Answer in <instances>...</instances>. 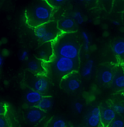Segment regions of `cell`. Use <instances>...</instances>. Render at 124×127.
<instances>
[{
    "label": "cell",
    "mask_w": 124,
    "mask_h": 127,
    "mask_svg": "<svg viewBox=\"0 0 124 127\" xmlns=\"http://www.w3.org/2000/svg\"><path fill=\"white\" fill-rule=\"evenodd\" d=\"M27 71L36 75H46L47 71L45 64L43 61L38 58H34L28 61L26 65Z\"/></svg>",
    "instance_id": "7c38bea8"
},
{
    "label": "cell",
    "mask_w": 124,
    "mask_h": 127,
    "mask_svg": "<svg viewBox=\"0 0 124 127\" xmlns=\"http://www.w3.org/2000/svg\"><path fill=\"white\" fill-rule=\"evenodd\" d=\"M114 1L115 0H97L99 5L108 13L112 10L114 4Z\"/></svg>",
    "instance_id": "ffe728a7"
},
{
    "label": "cell",
    "mask_w": 124,
    "mask_h": 127,
    "mask_svg": "<svg viewBox=\"0 0 124 127\" xmlns=\"http://www.w3.org/2000/svg\"><path fill=\"white\" fill-rule=\"evenodd\" d=\"M46 115V112L39 109L37 106L29 107L24 112V118L26 121L30 124L36 125L40 123Z\"/></svg>",
    "instance_id": "ba28073f"
},
{
    "label": "cell",
    "mask_w": 124,
    "mask_h": 127,
    "mask_svg": "<svg viewBox=\"0 0 124 127\" xmlns=\"http://www.w3.org/2000/svg\"><path fill=\"white\" fill-rule=\"evenodd\" d=\"M86 58L87 60H89V59H90V55H88V54H86Z\"/></svg>",
    "instance_id": "1f68e13d"
},
{
    "label": "cell",
    "mask_w": 124,
    "mask_h": 127,
    "mask_svg": "<svg viewBox=\"0 0 124 127\" xmlns=\"http://www.w3.org/2000/svg\"><path fill=\"white\" fill-rule=\"evenodd\" d=\"M54 56L80 59V42L76 32L61 33L53 42Z\"/></svg>",
    "instance_id": "7a4b0ae2"
},
{
    "label": "cell",
    "mask_w": 124,
    "mask_h": 127,
    "mask_svg": "<svg viewBox=\"0 0 124 127\" xmlns=\"http://www.w3.org/2000/svg\"><path fill=\"white\" fill-rule=\"evenodd\" d=\"M86 124L89 127H98L101 122V109L94 107L90 109L86 118Z\"/></svg>",
    "instance_id": "5bb4252c"
},
{
    "label": "cell",
    "mask_w": 124,
    "mask_h": 127,
    "mask_svg": "<svg viewBox=\"0 0 124 127\" xmlns=\"http://www.w3.org/2000/svg\"><path fill=\"white\" fill-rule=\"evenodd\" d=\"M43 96L44 95L39 93L38 91L29 88V90L25 93L24 98H25L26 104L29 107H35V106H37L38 103L40 101V100L42 99Z\"/></svg>",
    "instance_id": "9a60e30c"
},
{
    "label": "cell",
    "mask_w": 124,
    "mask_h": 127,
    "mask_svg": "<svg viewBox=\"0 0 124 127\" xmlns=\"http://www.w3.org/2000/svg\"><path fill=\"white\" fill-rule=\"evenodd\" d=\"M94 66V61L92 59L87 60L86 64L84 65L82 71H81V76L84 78H88L90 76L93 72V68Z\"/></svg>",
    "instance_id": "d6986e66"
},
{
    "label": "cell",
    "mask_w": 124,
    "mask_h": 127,
    "mask_svg": "<svg viewBox=\"0 0 124 127\" xmlns=\"http://www.w3.org/2000/svg\"><path fill=\"white\" fill-rule=\"evenodd\" d=\"M49 4L53 7L54 9H56L61 6H62L64 4H65L68 0H46Z\"/></svg>",
    "instance_id": "d4e9b609"
},
{
    "label": "cell",
    "mask_w": 124,
    "mask_h": 127,
    "mask_svg": "<svg viewBox=\"0 0 124 127\" xmlns=\"http://www.w3.org/2000/svg\"><path fill=\"white\" fill-rule=\"evenodd\" d=\"M110 86L115 91H124V69L122 65H115L113 79Z\"/></svg>",
    "instance_id": "30bf717a"
},
{
    "label": "cell",
    "mask_w": 124,
    "mask_h": 127,
    "mask_svg": "<svg viewBox=\"0 0 124 127\" xmlns=\"http://www.w3.org/2000/svg\"><path fill=\"white\" fill-rule=\"evenodd\" d=\"M80 1H86V0H78Z\"/></svg>",
    "instance_id": "836d02e7"
},
{
    "label": "cell",
    "mask_w": 124,
    "mask_h": 127,
    "mask_svg": "<svg viewBox=\"0 0 124 127\" xmlns=\"http://www.w3.org/2000/svg\"><path fill=\"white\" fill-rule=\"evenodd\" d=\"M54 8L46 0H33L25 10L26 24L35 27L52 21Z\"/></svg>",
    "instance_id": "6da1fadb"
},
{
    "label": "cell",
    "mask_w": 124,
    "mask_h": 127,
    "mask_svg": "<svg viewBox=\"0 0 124 127\" xmlns=\"http://www.w3.org/2000/svg\"><path fill=\"white\" fill-rule=\"evenodd\" d=\"M112 51L115 56L118 64H124V38L115 40L111 46Z\"/></svg>",
    "instance_id": "4fadbf2b"
},
{
    "label": "cell",
    "mask_w": 124,
    "mask_h": 127,
    "mask_svg": "<svg viewBox=\"0 0 124 127\" xmlns=\"http://www.w3.org/2000/svg\"><path fill=\"white\" fill-rule=\"evenodd\" d=\"M106 127H124V121L121 118H115Z\"/></svg>",
    "instance_id": "603a6c76"
},
{
    "label": "cell",
    "mask_w": 124,
    "mask_h": 127,
    "mask_svg": "<svg viewBox=\"0 0 124 127\" xmlns=\"http://www.w3.org/2000/svg\"><path fill=\"white\" fill-rule=\"evenodd\" d=\"M112 24L114 25V26H120L121 25V23L118 21H117V20H112Z\"/></svg>",
    "instance_id": "f546056e"
},
{
    "label": "cell",
    "mask_w": 124,
    "mask_h": 127,
    "mask_svg": "<svg viewBox=\"0 0 124 127\" xmlns=\"http://www.w3.org/2000/svg\"><path fill=\"white\" fill-rule=\"evenodd\" d=\"M29 53L28 51H23L19 56V60L22 62H24L29 59Z\"/></svg>",
    "instance_id": "83f0119b"
},
{
    "label": "cell",
    "mask_w": 124,
    "mask_h": 127,
    "mask_svg": "<svg viewBox=\"0 0 124 127\" xmlns=\"http://www.w3.org/2000/svg\"><path fill=\"white\" fill-rule=\"evenodd\" d=\"M74 108L75 111H76L77 113L80 114V113L82 112V111H83V105L82 103L77 101V102H75V103H74Z\"/></svg>",
    "instance_id": "f1b7e54d"
},
{
    "label": "cell",
    "mask_w": 124,
    "mask_h": 127,
    "mask_svg": "<svg viewBox=\"0 0 124 127\" xmlns=\"http://www.w3.org/2000/svg\"><path fill=\"white\" fill-rule=\"evenodd\" d=\"M45 127H67V124L63 118L53 117L48 121Z\"/></svg>",
    "instance_id": "ac0fdd59"
},
{
    "label": "cell",
    "mask_w": 124,
    "mask_h": 127,
    "mask_svg": "<svg viewBox=\"0 0 124 127\" xmlns=\"http://www.w3.org/2000/svg\"><path fill=\"white\" fill-rule=\"evenodd\" d=\"M116 65L111 63L102 64L97 73V80L99 84L102 85H110L115 72V68Z\"/></svg>",
    "instance_id": "52a82bcc"
},
{
    "label": "cell",
    "mask_w": 124,
    "mask_h": 127,
    "mask_svg": "<svg viewBox=\"0 0 124 127\" xmlns=\"http://www.w3.org/2000/svg\"><path fill=\"white\" fill-rule=\"evenodd\" d=\"M3 64H4V59H3V57L1 56V55L0 54V69L1 68Z\"/></svg>",
    "instance_id": "4dcf8cb0"
},
{
    "label": "cell",
    "mask_w": 124,
    "mask_h": 127,
    "mask_svg": "<svg viewBox=\"0 0 124 127\" xmlns=\"http://www.w3.org/2000/svg\"><path fill=\"white\" fill-rule=\"evenodd\" d=\"M53 103H54V101H53V98L51 96L44 95L42 98V99L40 100V101L38 103L37 107L42 110L47 112L53 107Z\"/></svg>",
    "instance_id": "e0dca14e"
},
{
    "label": "cell",
    "mask_w": 124,
    "mask_h": 127,
    "mask_svg": "<svg viewBox=\"0 0 124 127\" xmlns=\"http://www.w3.org/2000/svg\"><path fill=\"white\" fill-rule=\"evenodd\" d=\"M48 77L61 79L71 73L76 72L80 68V59L74 60L64 57L54 56L51 61L45 63Z\"/></svg>",
    "instance_id": "3957f363"
},
{
    "label": "cell",
    "mask_w": 124,
    "mask_h": 127,
    "mask_svg": "<svg viewBox=\"0 0 124 127\" xmlns=\"http://www.w3.org/2000/svg\"></svg>",
    "instance_id": "8d00e7d4"
},
{
    "label": "cell",
    "mask_w": 124,
    "mask_h": 127,
    "mask_svg": "<svg viewBox=\"0 0 124 127\" xmlns=\"http://www.w3.org/2000/svg\"><path fill=\"white\" fill-rule=\"evenodd\" d=\"M35 57L44 63L51 61L54 57L53 42H48L40 44L36 50Z\"/></svg>",
    "instance_id": "9c48e42d"
},
{
    "label": "cell",
    "mask_w": 124,
    "mask_h": 127,
    "mask_svg": "<svg viewBox=\"0 0 124 127\" xmlns=\"http://www.w3.org/2000/svg\"><path fill=\"white\" fill-rule=\"evenodd\" d=\"M113 109L115 110V112L118 114V115H123L124 114V106L120 104H113L112 107Z\"/></svg>",
    "instance_id": "484cf974"
},
{
    "label": "cell",
    "mask_w": 124,
    "mask_h": 127,
    "mask_svg": "<svg viewBox=\"0 0 124 127\" xmlns=\"http://www.w3.org/2000/svg\"><path fill=\"white\" fill-rule=\"evenodd\" d=\"M0 127H13L10 120L7 115H0Z\"/></svg>",
    "instance_id": "44dd1931"
},
{
    "label": "cell",
    "mask_w": 124,
    "mask_h": 127,
    "mask_svg": "<svg viewBox=\"0 0 124 127\" xmlns=\"http://www.w3.org/2000/svg\"><path fill=\"white\" fill-rule=\"evenodd\" d=\"M34 32L39 44L53 42L62 33L58 27L57 21L53 20L35 27Z\"/></svg>",
    "instance_id": "277c9868"
},
{
    "label": "cell",
    "mask_w": 124,
    "mask_h": 127,
    "mask_svg": "<svg viewBox=\"0 0 124 127\" xmlns=\"http://www.w3.org/2000/svg\"><path fill=\"white\" fill-rule=\"evenodd\" d=\"M122 66H123V68H124V65H122Z\"/></svg>",
    "instance_id": "d590c367"
},
{
    "label": "cell",
    "mask_w": 124,
    "mask_h": 127,
    "mask_svg": "<svg viewBox=\"0 0 124 127\" xmlns=\"http://www.w3.org/2000/svg\"><path fill=\"white\" fill-rule=\"evenodd\" d=\"M23 81L29 88L38 91L44 95L49 92L51 87L50 78L47 75H36L27 70L24 73Z\"/></svg>",
    "instance_id": "5b68a950"
},
{
    "label": "cell",
    "mask_w": 124,
    "mask_h": 127,
    "mask_svg": "<svg viewBox=\"0 0 124 127\" xmlns=\"http://www.w3.org/2000/svg\"><path fill=\"white\" fill-rule=\"evenodd\" d=\"M72 18L74 19V21H76V23L78 25H81L84 23L85 20L83 18V16L82 15V13L80 11H76L73 13L72 15Z\"/></svg>",
    "instance_id": "cb8c5ba5"
},
{
    "label": "cell",
    "mask_w": 124,
    "mask_h": 127,
    "mask_svg": "<svg viewBox=\"0 0 124 127\" xmlns=\"http://www.w3.org/2000/svg\"><path fill=\"white\" fill-rule=\"evenodd\" d=\"M81 36L83 39L84 40V46H83V49L86 52H89L90 49V39L88 33L86 31H83L81 32Z\"/></svg>",
    "instance_id": "7402d4cb"
},
{
    "label": "cell",
    "mask_w": 124,
    "mask_h": 127,
    "mask_svg": "<svg viewBox=\"0 0 124 127\" xmlns=\"http://www.w3.org/2000/svg\"><path fill=\"white\" fill-rule=\"evenodd\" d=\"M123 18H124V14H123Z\"/></svg>",
    "instance_id": "e575fe53"
},
{
    "label": "cell",
    "mask_w": 124,
    "mask_h": 127,
    "mask_svg": "<svg viewBox=\"0 0 124 127\" xmlns=\"http://www.w3.org/2000/svg\"><path fill=\"white\" fill-rule=\"evenodd\" d=\"M93 0H86V1L87 2H91V1H93Z\"/></svg>",
    "instance_id": "d6a6232c"
},
{
    "label": "cell",
    "mask_w": 124,
    "mask_h": 127,
    "mask_svg": "<svg viewBox=\"0 0 124 127\" xmlns=\"http://www.w3.org/2000/svg\"><path fill=\"white\" fill-rule=\"evenodd\" d=\"M116 112L112 107H106L101 109V122L105 127H106L115 118Z\"/></svg>",
    "instance_id": "2e32d148"
},
{
    "label": "cell",
    "mask_w": 124,
    "mask_h": 127,
    "mask_svg": "<svg viewBox=\"0 0 124 127\" xmlns=\"http://www.w3.org/2000/svg\"><path fill=\"white\" fill-rule=\"evenodd\" d=\"M61 89L67 92H75L81 87V80L77 71L73 72L63 77L60 82Z\"/></svg>",
    "instance_id": "8992f818"
},
{
    "label": "cell",
    "mask_w": 124,
    "mask_h": 127,
    "mask_svg": "<svg viewBox=\"0 0 124 127\" xmlns=\"http://www.w3.org/2000/svg\"><path fill=\"white\" fill-rule=\"evenodd\" d=\"M58 27L63 33L77 32L78 30V24L72 17H64L58 21Z\"/></svg>",
    "instance_id": "8fae6325"
},
{
    "label": "cell",
    "mask_w": 124,
    "mask_h": 127,
    "mask_svg": "<svg viewBox=\"0 0 124 127\" xmlns=\"http://www.w3.org/2000/svg\"><path fill=\"white\" fill-rule=\"evenodd\" d=\"M8 111V105L5 103L0 102V115H7Z\"/></svg>",
    "instance_id": "4316f807"
}]
</instances>
